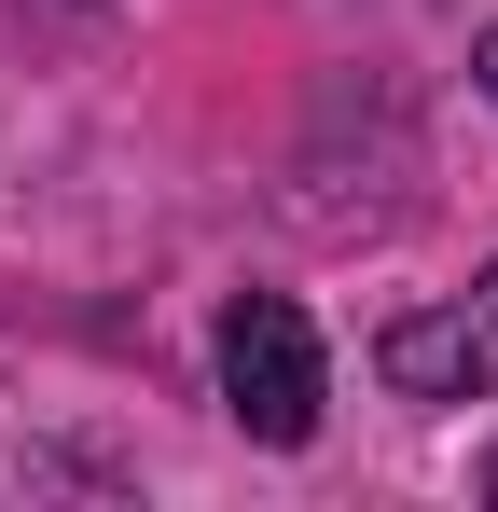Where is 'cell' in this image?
<instances>
[{
    "mask_svg": "<svg viewBox=\"0 0 498 512\" xmlns=\"http://www.w3.org/2000/svg\"><path fill=\"white\" fill-rule=\"evenodd\" d=\"M374 374H388L402 402H498V263L471 291L388 319V333H374Z\"/></svg>",
    "mask_w": 498,
    "mask_h": 512,
    "instance_id": "7a4b0ae2",
    "label": "cell"
},
{
    "mask_svg": "<svg viewBox=\"0 0 498 512\" xmlns=\"http://www.w3.org/2000/svg\"><path fill=\"white\" fill-rule=\"evenodd\" d=\"M208 360H222V416L249 429V443H319V402H332V374H319V333H305V305L291 291H236L222 305V333H208Z\"/></svg>",
    "mask_w": 498,
    "mask_h": 512,
    "instance_id": "6da1fadb",
    "label": "cell"
},
{
    "mask_svg": "<svg viewBox=\"0 0 498 512\" xmlns=\"http://www.w3.org/2000/svg\"><path fill=\"white\" fill-rule=\"evenodd\" d=\"M471 70H485V97H498V42H485V56H471Z\"/></svg>",
    "mask_w": 498,
    "mask_h": 512,
    "instance_id": "3957f363",
    "label": "cell"
}]
</instances>
